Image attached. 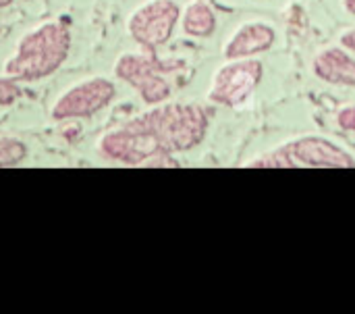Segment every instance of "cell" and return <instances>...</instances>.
<instances>
[{"label":"cell","mask_w":355,"mask_h":314,"mask_svg":"<svg viewBox=\"0 0 355 314\" xmlns=\"http://www.w3.org/2000/svg\"><path fill=\"white\" fill-rule=\"evenodd\" d=\"M71 52V29L52 19L25 31L12 54L4 60V75L15 81H40L54 75Z\"/></svg>","instance_id":"cell-1"},{"label":"cell","mask_w":355,"mask_h":314,"mask_svg":"<svg viewBox=\"0 0 355 314\" xmlns=\"http://www.w3.org/2000/svg\"><path fill=\"white\" fill-rule=\"evenodd\" d=\"M245 169H355V156L324 135H297L254 158Z\"/></svg>","instance_id":"cell-2"},{"label":"cell","mask_w":355,"mask_h":314,"mask_svg":"<svg viewBox=\"0 0 355 314\" xmlns=\"http://www.w3.org/2000/svg\"><path fill=\"white\" fill-rule=\"evenodd\" d=\"M96 152L100 158L125 167H152V169H173L179 167L175 154L166 152L152 129L146 125L141 113L133 119L108 129L96 142Z\"/></svg>","instance_id":"cell-3"},{"label":"cell","mask_w":355,"mask_h":314,"mask_svg":"<svg viewBox=\"0 0 355 314\" xmlns=\"http://www.w3.org/2000/svg\"><path fill=\"white\" fill-rule=\"evenodd\" d=\"M146 125L156 135L158 144L171 152L181 154L198 148L210 127V113L196 102H162L141 113Z\"/></svg>","instance_id":"cell-4"},{"label":"cell","mask_w":355,"mask_h":314,"mask_svg":"<svg viewBox=\"0 0 355 314\" xmlns=\"http://www.w3.org/2000/svg\"><path fill=\"white\" fill-rule=\"evenodd\" d=\"M177 67L158 58L156 50L141 48L139 52H123L114 60V77L133 88L148 106L162 104L171 98L173 85L168 73Z\"/></svg>","instance_id":"cell-5"},{"label":"cell","mask_w":355,"mask_h":314,"mask_svg":"<svg viewBox=\"0 0 355 314\" xmlns=\"http://www.w3.org/2000/svg\"><path fill=\"white\" fill-rule=\"evenodd\" d=\"M264 77V65L254 58H231L216 69L208 88V100L218 106L237 108L245 104Z\"/></svg>","instance_id":"cell-6"},{"label":"cell","mask_w":355,"mask_h":314,"mask_svg":"<svg viewBox=\"0 0 355 314\" xmlns=\"http://www.w3.org/2000/svg\"><path fill=\"white\" fill-rule=\"evenodd\" d=\"M116 98V85L108 77L94 75L85 77L71 88H67L54 104L50 106V119L56 123L75 121V119H89L104 110Z\"/></svg>","instance_id":"cell-7"},{"label":"cell","mask_w":355,"mask_h":314,"mask_svg":"<svg viewBox=\"0 0 355 314\" xmlns=\"http://www.w3.org/2000/svg\"><path fill=\"white\" fill-rule=\"evenodd\" d=\"M179 17L181 6L175 0H146L129 15L127 31L137 46L158 50L171 40Z\"/></svg>","instance_id":"cell-8"},{"label":"cell","mask_w":355,"mask_h":314,"mask_svg":"<svg viewBox=\"0 0 355 314\" xmlns=\"http://www.w3.org/2000/svg\"><path fill=\"white\" fill-rule=\"evenodd\" d=\"M277 42V29L272 23L254 19L241 23L229 40L223 44V56L231 58H254L266 50H270Z\"/></svg>","instance_id":"cell-9"},{"label":"cell","mask_w":355,"mask_h":314,"mask_svg":"<svg viewBox=\"0 0 355 314\" xmlns=\"http://www.w3.org/2000/svg\"><path fill=\"white\" fill-rule=\"evenodd\" d=\"M314 75L337 88H355V56L341 46L322 48L312 60Z\"/></svg>","instance_id":"cell-10"},{"label":"cell","mask_w":355,"mask_h":314,"mask_svg":"<svg viewBox=\"0 0 355 314\" xmlns=\"http://www.w3.org/2000/svg\"><path fill=\"white\" fill-rule=\"evenodd\" d=\"M179 23L185 35L204 40L216 31L218 19H216L214 8L206 0H189L181 10Z\"/></svg>","instance_id":"cell-11"},{"label":"cell","mask_w":355,"mask_h":314,"mask_svg":"<svg viewBox=\"0 0 355 314\" xmlns=\"http://www.w3.org/2000/svg\"><path fill=\"white\" fill-rule=\"evenodd\" d=\"M27 158V146L15 135H0V169H10Z\"/></svg>","instance_id":"cell-12"},{"label":"cell","mask_w":355,"mask_h":314,"mask_svg":"<svg viewBox=\"0 0 355 314\" xmlns=\"http://www.w3.org/2000/svg\"><path fill=\"white\" fill-rule=\"evenodd\" d=\"M21 98V85L19 81L2 75L0 77V106H12Z\"/></svg>","instance_id":"cell-13"},{"label":"cell","mask_w":355,"mask_h":314,"mask_svg":"<svg viewBox=\"0 0 355 314\" xmlns=\"http://www.w3.org/2000/svg\"><path fill=\"white\" fill-rule=\"evenodd\" d=\"M337 125L349 133H355V104L341 106L337 110Z\"/></svg>","instance_id":"cell-14"},{"label":"cell","mask_w":355,"mask_h":314,"mask_svg":"<svg viewBox=\"0 0 355 314\" xmlns=\"http://www.w3.org/2000/svg\"><path fill=\"white\" fill-rule=\"evenodd\" d=\"M341 46L347 48L349 52H355V27L347 29L345 33H341Z\"/></svg>","instance_id":"cell-15"},{"label":"cell","mask_w":355,"mask_h":314,"mask_svg":"<svg viewBox=\"0 0 355 314\" xmlns=\"http://www.w3.org/2000/svg\"><path fill=\"white\" fill-rule=\"evenodd\" d=\"M343 8H345L349 15H355V0H343Z\"/></svg>","instance_id":"cell-16"},{"label":"cell","mask_w":355,"mask_h":314,"mask_svg":"<svg viewBox=\"0 0 355 314\" xmlns=\"http://www.w3.org/2000/svg\"><path fill=\"white\" fill-rule=\"evenodd\" d=\"M15 0H0V8H6V6H10Z\"/></svg>","instance_id":"cell-17"}]
</instances>
